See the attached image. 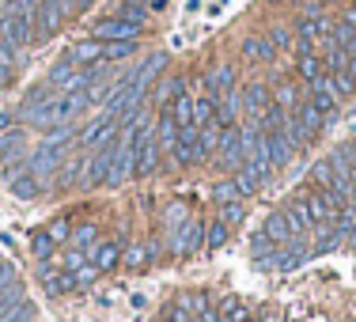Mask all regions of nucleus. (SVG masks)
Here are the masks:
<instances>
[{
	"instance_id": "1",
	"label": "nucleus",
	"mask_w": 356,
	"mask_h": 322,
	"mask_svg": "<svg viewBox=\"0 0 356 322\" xmlns=\"http://www.w3.org/2000/svg\"><path fill=\"white\" fill-rule=\"evenodd\" d=\"M61 163H65V148H57V144H49V140H42V148L27 156V171L38 179V186L54 182L57 179V167H61Z\"/></svg>"
},
{
	"instance_id": "2",
	"label": "nucleus",
	"mask_w": 356,
	"mask_h": 322,
	"mask_svg": "<svg viewBox=\"0 0 356 322\" xmlns=\"http://www.w3.org/2000/svg\"><path fill=\"white\" fill-rule=\"evenodd\" d=\"M303 201H307V213L315 224H334V220L345 213V201L337 198L334 190H311Z\"/></svg>"
},
{
	"instance_id": "3",
	"label": "nucleus",
	"mask_w": 356,
	"mask_h": 322,
	"mask_svg": "<svg viewBox=\"0 0 356 322\" xmlns=\"http://www.w3.org/2000/svg\"><path fill=\"white\" fill-rule=\"evenodd\" d=\"M114 152H118V137L103 144V148H95V156L83 163V175H80V186L88 190V186H103L106 182V171H110V163H114Z\"/></svg>"
},
{
	"instance_id": "4",
	"label": "nucleus",
	"mask_w": 356,
	"mask_h": 322,
	"mask_svg": "<svg viewBox=\"0 0 356 322\" xmlns=\"http://www.w3.org/2000/svg\"><path fill=\"white\" fill-rule=\"evenodd\" d=\"M118 133H122V122H118V118H110L106 110H103V114H99L95 122L80 133V144H83V148H103V144H110Z\"/></svg>"
},
{
	"instance_id": "5",
	"label": "nucleus",
	"mask_w": 356,
	"mask_h": 322,
	"mask_svg": "<svg viewBox=\"0 0 356 322\" xmlns=\"http://www.w3.org/2000/svg\"><path fill=\"white\" fill-rule=\"evenodd\" d=\"M57 99H61V91H57L54 83H35V88L27 91V99H23V110H19V114L27 118L31 125H35V118H38V114H46V110L54 106Z\"/></svg>"
},
{
	"instance_id": "6",
	"label": "nucleus",
	"mask_w": 356,
	"mask_h": 322,
	"mask_svg": "<svg viewBox=\"0 0 356 322\" xmlns=\"http://www.w3.org/2000/svg\"><path fill=\"white\" fill-rule=\"evenodd\" d=\"M140 35V27H133V23H125V19H118V15H110V19H99L95 27H91V38L95 42H129V38H137Z\"/></svg>"
},
{
	"instance_id": "7",
	"label": "nucleus",
	"mask_w": 356,
	"mask_h": 322,
	"mask_svg": "<svg viewBox=\"0 0 356 322\" xmlns=\"http://www.w3.org/2000/svg\"><path fill=\"white\" fill-rule=\"evenodd\" d=\"M266 152H269V163L273 167H288L296 159V152H300V144L281 129V133H266Z\"/></svg>"
},
{
	"instance_id": "8",
	"label": "nucleus",
	"mask_w": 356,
	"mask_h": 322,
	"mask_svg": "<svg viewBox=\"0 0 356 322\" xmlns=\"http://www.w3.org/2000/svg\"><path fill=\"white\" fill-rule=\"evenodd\" d=\"M311 103H315L322 114H334V110H337V103H341V91L334 88L330 72H322L318 80H311Z\"/></svg>"
},
{
	"instance_id": "9",
	"label": "nucleus",
	"mask_w": 356,
	"mask_h": 322,
	"mask_svg": "<svg viewBox=\"0 0 356 322\" xmlns=\"http://www.w3.org/2000/svg\"><path fill=\"white\" fill-rule=\"evenodd\" d=\"M65 0H38V35L42 38H49V35H57V27H61V19H65Z\"/></svg>"
},
{
	"instance_id": "10",
	"label": "nucleus",
	"mask_w": 356,
	"mask_h": 322,
	"mask_svg": "<svg viewBox=\"0 0 356 322\" xmlns=\"http://www.w3.org/2000/svg\"><path fill=\"white\" fill-rule=\"evenodd\" d=\"M201 243H205V227H201L197 220H186V224L171 235V250L175 254H193Z\"/></svg>"
},
{
	"instance_id": "11",
	"label": "nucleus",
	"mask_w": 356,
	"mask_h": 322,
	"mask_svg": "<svg viewBox=\"0 0 356 322\" xmlns=\"http://www.w3.org/2000/svg\"><path fill=\"white\" fill-rule=\"evenodd\" d=\"M269 106H273V91H269L266 83H250V88L243 91V110H247L254 122H258Z\"/></svg>"
},
{
	"instance_id": "12",
	"label": "nucleus",
	"mask_w": 356,
	"mask_h": 322,
	"mask_svg": "<svg viewBox=\"0 0 356 322\" xmlns=\"http://www.w3.org/2000/svg\"><path fill=\"white\" fill-rule=\"evenodd\" d=\"M232 88H235V69L232 65H216V69L205 76V95L209 99H220L224 91H232Z\"/></svg>"
},
{
	"instance_id": "13",
	"label": "nucleus",
	"mask_w": 356,
	"mask_h": 322,
	"mask_svg": "<svg viewBox=\"0 0 356 322\" xmlns=\"http://www.w3.org/2000/svg\"><path fill=\"white\" fill-rule=\"evenodd\" d=\"M334 31V23H330V15H307V19H300V27H296V38H307L311 46L322 42Z\"/></svg>"
},
{
	"instance_id": "14",
	"label": "nucleus",
	"mask_w": 356,
	"mask_h": 322,
	"mask_svg": "<svg viewBox=\"0 0 356 322\" xmlns=\"http://www.w3.org/2000/svg\"><path fill=\"white\" fill-rule=\"evenodd\" d=\"M239 91H224V95H220L216 99V125H220V129H227V125H235V122H239Z\"/></svg>"
},
{
	"instance_id": "15",
	"label": "nucleus",
	"mask_w": 356,
	"mask_h": 322,
	"mask_svg": "<svg viewBox=\"0 0 356 322\" xmlns=\"http://www.w3.org/2000/svg\"><path fill=\"white\" fill-rule=\"evenodd\" d=\"M156 144H159V152H175V144H178V122H175L171 106H167L156 122Z\"/></svg>"
},
{
	"instance_id": "16",
	"label": "nucleus",
	"mask_w": 356,
	"mask_h": 322,
	"mask_svg": "<svg viewBox=\"0 0 356 322\" xmlns=\"http://www.w3.org/2000/svg\"><path fill=\"white\" fill-rule=\"evenodd\" d=\"M261 235H266L269 243H292V239H296V232H292V224H288L284 213H269L266 227H261Z\"/></svg>"
},
{
	"instance_id": "17",
	"label": "nucleus",
	"mask_w": 356,
	"mask_h": 322,
	"mask_svg": "<svg viewBox=\"0 0 356 322\" xmlns=\"http://www.w3.org/2000/svg\"><path fill=\"white\" fill-rule=\"evenodd\" d=\"M284 216H288V224H292V232H296V239H300L307 227H315V220H311L307 213V201L303 198H296V201H288V209H284Z\"/></svg>"
},
{
	"instance_id": "18",
	"label": "nucleus",
	"mask_w": 356,
	"mask_h": 322,
	"mask_svg": "<svg viewBox=\"0 0 356 322\" xmlns=\"http://www.w3.org/2000/svg\"><path fill=\"white\" fill-rule=\"evenodd\" d=\"M273 103L281 106L284 114L300 110V103H303V99H300V83H296V80H281V83L273 88Z\"/></svg>"
},
{
	"instance_id": "19",
	"label": "nucleus",
	"mask_w": 356,
	"mask_h": 322,
	"mask_svg": "<svg viewBox=\"0 0 356 322\" xmlns=\"http://www.w3.org/2000/svg\"><path fill=\"white\" fill-rule=\"evenodd\" d=\"M273 42L269 38H261V35H254V38H247L243 42V57H247V61H254V65H261V61H273Z\"/></svg>"
},
{
	"instance_id": "20",
	"label": "nucleus",
	"mask_w": 356,
	"mask_h": 322,
	"mask_svg": "<svg viewBox=\"0 0 356 322\" xmlns=\"http://www.w3.org/2000/svg\"><path fill=\"white\" fill-rule=\"evenodd\" d=\"M216 144H220V125L216 122H209V125H197V163L201 159H209L216 152Z\"/></svg>"
},
{
	"instance_id": "21",
	"label": "nucleus",
	"mask_w": 356,
	"mask_h": 322,
	"mask_svg": "<svg viewBox=\"0 0 356 322\" xmlns=\"http://www.w3.org/2000/svg\"><path fill=\"white\" fill-rule=\"evenodd\" d=\"M118 261H122V247L118 243H99L95 250H91V266L103 273V269H114Z\"/></svg>"
},
{
	"instance_id": "22",
	"label": "nucleus",
	"mask_w": 356,
	"mask_h": 322,
	"mask_svg": "<svg viewBox=\"0 0 356 322\" xmlns=\"http://www.w3.org/2000/svg\"><path fill=\"white\" fill-rule=\"evenodd\" d=\"M152 258H156V247H152V243H133V247H125V250H122V261H125L129 269L148 266Z\"/></svg>"
},
{
	"instance_id": "23",
	"label": "nucleus",
	"mask_w": 356,
	"mask_h": 322,
	"mask_svg": "<svg viewBox=\"0 0 356 322\" xmlns=\"http://www.w3.org/2000/svg\"><path fill=\"white\" fill-rule=\"evenodd\" d=\"M65 57H72L76 65H83V69H88L91 61H99V57H103V42H95V38H91V42H80V46H72Z\"/></svg>"
},
{
	"instance_id": "24",
	"label": "nucleus",
	"mask_w": 356,
	"mask_h": 322,
	"mask_svg": "<svg viewBox=\"0 0 356 322\" xmlns=\"http://www.w3.org/2000/svg\"><path fill=\"white\" fill-rule=\"evenodd\" d=\"M171 114H175L178 129H186V125H197V122H193V99H190V95L171 99Z\"/></svg>"
},
{
	"instance_id": "25",
	"label": "nucleus",
	"mask_w": 356,
	"mask_h": 322,
	"mask_svg": "<svg viewBox=\"0 0 356 322\" xmlns=\"http://www.w3.org/2000/svg\"><path fill=\"white\" fill-rule=\"evenodd\" d=\"M72 243H76V250H83L91 258V250L99 247V232H95V224H83V227H76L72 232Z\"/></svg>"
},
{
	"instance_id": "26",
	"label": "nucleus",
	"mask_w": 356,
	"mask_h": 322,
	"mask_svg": "<svg viewBox=\"0 0 356 322\" xmlns=\"http://www.w3.org/2000/svg\"><path fill=\"white\" fill-rule=\"evenodd\" d=\"M175 307H182L186 315H193V319H197L201 311H209V300H205L201 292H182V296L175 300Z\"/></svg>"
},
{
	"instance_id": "27",
	"label": "nucleus",
	"mask_w": 356,
	"mask_h": 322,
	"mask_svg": "<svg viewBox=\"0 0 356 322\" xmlns=\"http://www.w3.org/2000/svg\"><path fill=\"white\" fill-rule=\"evenodd\" d=\"M193 122H197V125L216 122V99H209V95H197V99H193Z\"/></svg>"
},
{
	"instance_id": "28",
	"label": "nucleus",
	"mask_w": 356,
	"mask_h": 322,
	"mask_svg": "<svg viewBox=\"0 0 356 322\" xmlns=\"http://www.w3.org/2000/svg\"><path fill=\"white\" fill-rule=\"evenodd\" d=\"M137 54V38L129 42H103V61H122V57Z\"/></svg>"
},
{
	"instance_id": "29",
	"label": "nucleus",
	"mask_w": 356,
	"mask_h": 322,
	"mask_svg": "<svg viewBox=\"0 0 356 322\" xmlns=\"http://www.w3.org/2000/svg\"><path fill=\"white\" fill-rule=\"evenodd\" d=\"M83 163H88V159L65 156V167H61V175H57V186H72V182H80V175H83Z\"/></svg>"
},
{
	"instance_id": "30",
	"label": "nucleus",
	"mask_w": 356,
	"mask_h": 322,
	"mask_svg": "<svg viewBox=\"0 0 356 322\" xmlns=\"http://www.w3.org/2000/svg\"><path fill=\"white\" fill-rule=\"evenodd\" d=\"M31 315H35V307H31L27 300H15V303H8V307L0 311V322H27Z\"/></svg>"
},
{
	"instance_id": "31",
	"label": "nucleus",
	"mask_w": 356,
	"mask_h": 322,
	"mask_svg": "<svg viewBox=\"0 0 356 322\" xmlns=\"http://www.w3.org/2000/svg\"><path fill=\"white\" fill-rule=\"evenodd\" d=\"M118 19H125V23H133V27H144L148 23V8H140V4H133V0H125L122 8H118Z\"/></svg>"
},
{
	"instance_id": "32",
	"label": "nucleus",
	"mask_w": 356,
	"mask_h": 322,
	"mask_svg": "<svg viewBox=\"0 0 356 322\" xmlns=\"http://www.w3.org/2000/svg\"><path fill=\"white\" fill-rule=\"evenodd\" d=\"M54 247H57V243H54V235H49V232H35V235H31V250H35V258L46 261L49 254H54Z\"/></svg>"
},
{
	"instance_id": "33",
	"label": "nucleus",
	"mask_w": 356,
	"mask_h": 322,
	"mask_svg": "<svg viewBox=\"0 0 356 322\" xmlns=\"http://www.w3.org/2000/svg\"><path fill=\"white\" fill-rule=\"evenodd\" d=\"M213 201H216V205H227V201H243V198H239V186H235V179L216 182V186H213Z\"/></svg>"
},
{
	"instance_id": "34",
	"label": "nucleus",
	"mask_w": 356,
	"mask_h": 322,
	"mask_svg": "<svg viewBox=\"0 0 356 322\" xmlns=\"http://www.w3.org/2000/svg\"><path fill=\"white\" fill-rule=\"evenodd\" d=\"M326 72V65H322V57H315V54H307V57H300V76L303 80H318V76Z\"/></svg>"
},
{
	"instance_id": "35",
	"label": "nucleus",
	"mask_w": 356,
	"mask_h": 322,
	"mask_svg": "<svg viewBox=\"0 0 356 322\" xmlns=\"http://www.w3.org/2000/svg\"><path fill=\"white\" fill-rule=\"evenodd\" d=\"M220 220H224L227 227H232V224H243V220H247L243 201H227V205H220Z\"/></svg>"
},
{
	"instance_id": "36",
	"label": "nucleus",
	"mask_w": 356,
	"mask_h": 322,
	"mask_svg": "<svg viewBox=\"0 0 356 322\" xmlns=\"http://www.w3.org/2000/svg\"><path fill=\"white\" fill-rule=\"evenodd\" d=\"M311 179H315L318 190H330V186H334V171H330V159H318V163L311 167Z\"/></svg>"
},
{
	"instance_id": "37",
	"label": "nucleus",
	"mask_w": 356,
	"mask_h": 322,
	"mask_svg": "<svg viewBox=\"0 0 356 322\" xmlns=\"http://www.w3.org/2000/svg\"><path fill=\"white\" fill-rule=\"evenodd\" d=\"M235 186H239V198H250V193H258V179H254V175L250 171H243V167H239V171H235Z\"/></svg>"
},
{
	"instance_id": "38",
	"label": "nucleus",
	"mask_w": 356,
	"mask_h": 322,
	"mask_svg": "<svg viewBox=\"0 0 356 322\" xmlns=\"http://www.w3.org/2000/svg\"><path fill=\"white\" fill-rule=\"evenodd\" d=\"M205 243H209V250H216V247H224V243H227V224H224V220H216V224L205 232Z\"/></svg>"
},
{
	"instance_id": "39",
	"label": "nucleus",
	"mask_w": 356,
	"mask_h": 322,
	"mask_svg": "<svg viewBox=\"0 0 356 322\" xmlns=\"http://www.w3.org/2000/svg\"><path fill=\"white\" fill-rule=\"evenodd\" d=\"M171 95H182V80H163L152 99H156V103H171Z\"/></svg>"
},
{
	"instance_id": "40",
	"label": "nucleus",
	"mask_w": 356,
	"mask_h": 322,
	"mask_svg": "<svg viewBox=\"0 0 356 322\" xmlns=\"http://www.w3.org/2000/svg\"><path fill=\"white\" fill-rule=\"evenodd\" d=\"M330 80H334V88H337V91H341V99H345V95H353V91H356V80H353V76L345 72V69L330 72Z\"/></svg>"
},
{
	"instance_id": "41",
	"label": "nucleus",
	"mask_w": 356,
	"mask_h": 322,
	"mask_svg": "<svg viewBox=\"0 0 356 322\" xmlns=\"http://www.w3.org/2000/svg\"><path fill=\"white\" fill-rule=\"evenodd\" d=\"M163 220H167V227H175V232H178V227H182L190 216H186V205H171V209L163 213Z\"/></svg>"
},
{
	"instance_id": "42",
	"label": "nucleus",
	"mask_w": 356,
	"mask_h": 322,
	"mask_svg": "<svg viewBox=\"0 0 356 322\" xmlns=\"http://www.w3.org/2000/svg\"><path fill=\"white\" fill-rule=\"evenodd\" d=\"M72 277H76V288H88V284H91V281H95V277H99V269H95V266H91V261H88V266H80V269H76Z\"/></svg>"
},
{
	"instance_id": "43",
	"label": "nucleus",
	"mask_w": 356,
	"mask_h": 322,
	"mask_svg": "<svg viewBox=\"0 0 356 322\" xmlns=\"http://www.w3.org/2000/svg\"><path fill=\"white\" fill-rule=\"evenodd\" d=\"M88 254H83V250H69V254H65V269H69V273H76V269H80V266H88Z\"/></svg>"
},
{
	"instance_id": "44",
	"label": "nucleus",
	"mask_w": 356,
	"mask_h": 322,
	"mask_svg": "<svg viewBox=\"0 0 356 322\" xmlns=\"http://www.w3.org/2000/svg\"><path fill=\"white\" fill-rule=\"evenodd\" d=\"M269 42H273V49H296V38L288 35V31H273Z\"/></svg>"
},
{
	"instance_id": "45",
	"label": "nucleus",
	"mask_w": 356,
	"mask_h": 322,
	"mask_svg": "<svg viewBox=\"0 0 356 322\" xmlns=\"http://www.w3.org/2000/svg\"><path fill=\"white\" fill-rule=\"evenodd\" d=\"M49 235H54V243H65V239H69V224H65V220H57V224L54 227H49Z\"/></svg>"
},
{
	"instance_id": "46",
	"label": "nucleus",
	"mask_w": 356,
	"mask_h": 322,
	"mask_svg": "<svg viewBox=\"0 0 356 322\" xmlns=\"http://www.w3.org/2000/svg\"><path fill=\"white\" fill-rule=\"evenodd\" d=\"M341 23H349V27H356V8H345V19Z\"/></svg>"
},
{
	"instance_id": "47",
	"label": "nucleus",
	"mask_w": 356,
	"mask_h": 322,
	"mask_svg": "<svg viewBox=\"0 0 356 322\" xmlns=\"http://www.w3.org/2000/svg\"><path fill=\"white\" fill-rule=\"evenodd\" d=\"M4 129H12V114H0V133Z\"/></svg>"
},
{
	"instance_id": "48",
	"label": "nucleus",
	"mask_w": 356,
	"mask_h": 322,
	"mask_svg": "<svg viewBox=\"0 0 356 322\" xmlns=\"http://www.w3.org/2000/svg\"><path fill=\"white\" fill-rule=\"evenodd\" d=\"M345 72H349L353 80H356V57H349V61H345Z\"/></svg>"
},
{
	"instance_id": "49",
	"label": "nucleus",
	"mask_w": 356,
	"mask_h": 322,
	"mask_svg": "<svg viewBox=\"0 0 356 322\" xmlns=\"http://www.w3.org/2000/svg\"><path fill=\"white\" fill-rule=\"evenodd\" d=\"M167 8V0H152V12H163Z\"/></svg>"
},
{
	"instance_id": "50",
	"label": "nucleus",
	"mask_w": 356,
	"mask_h": 322,
	"mask_svg": "<svg viewBox=\"0 0 356 322\" xmlns=\"http://www.w3.org/2000/svg\"><path fill=\"white\" fill-rule=\"evenodd\" d=\"M349 247L356 250V227H353V235H349Z\"/></svg>"
},
{
	"instance_id": "51",
	"label": "nucleus",
	"mask_w": 356,
	"mask_h": 322,
	"mask_svg": "<svg viewBox=\"0 0 356 322\" xmlns=\"http://www.w3.org/2000/svg\"><path fill=\"white\" fill-rule=\"evenodd\" d=\"M91 4V0H76V8H88Z\"/></svg>"
},
{
	"instance_id": "52",
	"label": "nucleus",
	"mask_w": 356,
	"mask_h": 322,
	"mask_svg": "<svg viewBox=\"0 0 356 322\" xmlns=\"http://www.w3.org/2000/svg\"><path fill=\"white\" fill-rule=\"evenodd\" d=\"M133 4H140V0H133Z\"/></svg>"
}]
</instances>
